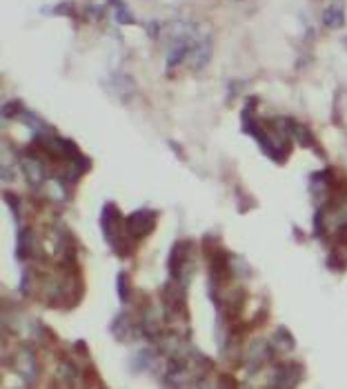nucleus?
<instances>
[{
  "label": "nucleus",
  "mask_w": 347,
  "mask_h": 389,
  "mask_svg": "<svg viewBox=\"0 0 347 389\" xmlns=\"http://www.w3.org/2000/svg\"><path fill=\"white\" fill-rule=\"evenodd\" d=\"M272 347H274V352H278V354H287V352H294V347H296V338H294L292 332L285 327V325H281V327L274 332Z\"/></svg>",
  "instance_id": "nucleus-18"
},
{
  "label": "nucleus",
  "mask_w": 347,
  "mask_h": 389,
  "mask_svg": "<svg viewBox=\"0 0 347 389\" xmlns=\"http://www.w3.org/2000/svg\"><path fill=\"white\" fill-rule=\"evenodd\" d=\"M212 51H214V40H212V34L205 29H201V34L196 38V45L192 47L187 56V67L194 69V71H201L203 67H207V62L212 60Z\"/></svg>",
  "instance_id": "nucleus-9"
},
{
  "label": "nucleus",
  "mask_w": 347,
  "mask_h": 389,
  "mask_svg": "<svg viewBox=\"0 0 347 389\" xmlns=\"http://www.w3.org/2000/svg\"><path fill=\"white\" fill-rule=\"evenodd\" d=\"M43 14H51V16H67V18H78V9L76 3H71V0H62L56 7H43L40 9Z\"/></svg>",
  "instance_id": "nucleus-20"
},
{
  "label": "nucleus",
  "mask_w": 347,
  "mask_h": 389,
  "mask_svg": "<svg viewBox=\"0 0 347 389\" xmlns=\"http://www.w3.org/2000/svg\"><path fill=\"white\" fill-rule=\"evenodd\" d=\"M105 87L116 93L121 100H130L136 93V82L130 73H112V78L105 80Z\"/></svg>",
  "instance_id": "nucleus-14"
},
{
  "label": "nucleus",
  "mask_w": 347,
  "mask_h": 389,
  "mask_svg": "<svg viewBox=\"0 0 347 389\" xmlns=\"http://www.w3.org/2000/svg\"><path fill=\"white\" fill-rule=\"evenodd\" d=\"M25 109V105L20 100H12V102H5L3 105V120H9V118H18V114Z\"/></svg>",
  "instance_id": "nucleus-23"
},
{
  "label": "nucleus",
  "mask_w": 347,
  "mask_h": 389,
  "mask_svg": "<svg viewBox=\"0 0 347 389\" xmlns=\"http://www.w3.org/2000/svg\"><path fill=\"white\" fill-rule=\"evenodd\" d=\"M143 27H145L147 36H150V38H159L161 36V20H147Z\"/></svg>",
  "instance_id": "nucleus-24"
},
{
  "label": "nucleus",
  "mask_w": 347,
  "mask_h": 389,
  "mask_svg": "<svg viewBox=\"0 0 347 389\" xmlns=\"http://www.w3.org/2000/svg\"><path fill=\"white\" fill-rule=\"evenodd\" d=\"M305 376V367L296 361H285V363H278L274 374H272V381L269 387H278V389H292L301 385Z\"/></svg>",
  "instance_id": "nucleus-8"
},
{
  "label": "nucleus",
  "mask_w": 347,
  "mask_h": 389,
  "mask_svg": "<svg viewBox=\"0 0 347 389\" xmlns=\"http://www.w3.org/2000/svg\"><path fill=\"white\" fill-rule=\"evenodd\" d=\"M161 305L165 309L167 320H176V318L187 320V287L170 278L161 289Z\"/></svg>",
  "instance_id": "nucleus-2"
},
{
  "label": "nucleus",
  "mask_w": 347,
  "mask_h": 389,
  "mask_svg": "<svg viewBox=\"0 0 347 389\" xmlns=\"http://www.w3.org/2000/svg\"><path fill=\"white\" fill-rule=\"evenodd\" d=\"M109 332L114 334V338L121 341V343H130L132 338H136V336H143L141 320L134 318L130 311H121L118 316L114 318Z\"/></svg>",
  "instance_id": "nucleus-12"
},
{
  "label": "nucleus",
  "mask_w": 347,
  "mask_h": 389,
  "mask_svg": "<svg viewBox=\"0 0 347 389\" xmlns=\"http://www.w3.org/2000/svg\"><path fill=\"white\" fill-rule=\"evenodd\" d=\"M218 385H220V387H238V383H236V381H231V376H229V374H223V376H220Z\"/></svg>",
  "instance_id": "nucleus-25"
},
{
  "label": "nucleus",
  "mask_w": 347,
  "mask_h": 389,
  "mask_svg": "<svg viewBox=\"0 0 347 389\" xmlns=\"http://www.w3.org/2000/svg\"><path fill=\"white\" fill-rule=\"evenodd\" d=\"M3 198H5L9 212H12V216H14V223H16V227H18V225H20V216H23V203H20V198H18L16 194L7 192V189L3 192Z\"/></svg>",
  "instance_id": "nucleus-22"
},
{
  "label": "nucleus",
  "mask_w": 347,
  "mask_h": 389,
  "mask_svg": "<svg viewBox=\"0 0 347 389\" xmlns=\"http://www.w3.org/2000/svg\"><path fill=\"white\" fill-rule=\"evenodd\" d=\"M130 370L134 374H163V361L159 350H139L130 361Z\"/></svg>",
  "instance_id": "nucleus-11"
},
{
  "label": "nucleus",
  "mask_w": 347,
  "mask_h": 389,
  "mask_svg": "<svg viewBox=\"0 0 347 389\" xmlns=\"http://www.w3.org/2000/svg\"><path fill=\"white\" fill-rule=\"evenodd\" d=\"M12 370L23 378L27 385H34L38 372H40V365L36 359V352L31 350V347H18L14 352V361H12Z\"/></svg>",
  "instance_id": "nucleus-7"
},
{
  "label": "nucleus",
  "mask_w": 347,
  "mask_h": 389,
  "mask_svg": "<svg viewBox=\"0 0 347 389\" xmlns=\"http://www.w3.org/2000/svg\"><path fill=\"white\" fill-rule=\"evenodd\" d=\"M194 243L192 240H176L170 249V256H167V271H170V278L178 280L181 285L189 287V282L194 278L196 271V258H194Z\"/></svg>",
  "instance_id": "nucleus-1"
},
{
  "label": "nucleus",
  "mask_w": 347,
  "mask_h": 389,
  "mask_svg": "<svg viewBox=\"0 0 347 389\" xmlns=\"http://www.w3.org/2000/svg\"><path fill=\"white\" fill-rule=\"evenodd\" d=\"M98 223H100V231H103L105 243H107L109 247H112L121 236L127 234V229H125V218H123V214H121V209H118V205L112 203V201H107V203L103 205Z\"/></svg>",
  "instance_id": "nucleus-4"
},
{
  "label": "nucleus",
  "mask_w": 347,
  "mask_h": 389,
  "mask_svg": "<svg viewBox=\"0 0 347 389\" xmlns=\"http://www.w3.org/2000/svg\"><path fill=\"white\" fill-rule=\"evenodd\" d=\"M328 267H330V271H336V274H343L347 269V245L345 243H332L330 256H328Z\"/></svg>",
  "instance_id": "nucleus-17"
},
{
  "label": "nucleus",
  "mask_w": 347,
  "mask_h": 389,
  "mask_svg": "<svg viewBox=\"0 0 347 389\" xmlns=\"http://www.w3.org/2000/svg\"><path fill=\"white\" fill-rule=\"evenodd\" d=\"M156 220H159V212H154L150 207L134 209L130 216H125V229L134 240H143L156 229Z\"/></svg>",
  "instance_id": "nucleus-5"
},
{
  "label": "nucleus",
  "mask_w": 347,
  "mask_h": 389,
  "mask_svg": "<svg viewBox=\"0 0 347 389\" xmlns=\"http://www.w3.org/2000/svg\"><path fill=\"white\" fill-rule=\"evenodd\" d=\"M332 174H334V170H330V167H325V170L314 172V174L310 176V192H312V196L317 198V201H321V203L328 201V196H330Z\"/></svg>",
  "instance_id": "nucleus-15"
},
{
  "label": "nucleus",
  "mask_w": 347,
  "mask_h": 389,
  "mask_svg": "<svg viewBox=\"0 0 347 389\" xmlns=\"http://www.w3.org/2000/svg\"><path fill=\"white\" fill-rule=\"evenodd\" d=\"M274 347H272L269 341L265 338H254L249 345H247V350H245V356H243V365H245V372L247 374H258L263 367H265L269 361H272V356H274Z\"/></svg>",
  "instance_id": "nucleus-6"
},
{
  "label": "nucleus",
  "mask_w": 347,
  "mask_h": 389,
  "mask_svg": "<svg viewBox=\"0 0 347 389\" xmlns=\"http://www.w3.org/2000/svg\"><path fill=\"white\" fill-rule=\"evenodd\" d=\"M109 7H114V16L118 20V25H134L136 18L130 12V7L123 3V0H109Z\"/></svg>",
  "instance_id": "nucleus-21"
},
{
  "label": "nucleus",
  "mask_w": 347,
  "mask_h": 389,
  "mask_svg": "<svg viewBox=\"0 0 347 389\" xmlns=\"http://www.w3.org/2000/svg\"><path fill=\"white\" fill-rule=\"evenodd\" d=\"M323 27L328 29H341L345 27V3L343 0H332V3L323 9Z\"/></svg>",
  "instance_id": "nucleus-16"
},
{
  "label": "nucleus",
  "mask_w": 347,
  "mask_h": 389,
  "mask_svg": "<svg viewBox=\"0 0 347 389\" xmlns=\"http://www.w3.org/2000/svg\"><path fill=\"white\" fill-rule=\"evenodd\" d=\"M18 165H20V172H23L27 187L38 192L40 187L47 185V167H45V156L40 154L36 147H31V150L23 152L18 156Z\"/></svg>",
  "instance_id": "nucleus-3"
},
{
  "label": "nucleus",
  "mask_w": 347,
  "mask_h": 389,
  "mask_svg": "<svg viewBox=\"0 0 347 389\" xmlns=\"http://www.w3.org/2000/svg\"><path fill=\"white\" fill-rule=\"evenodd\" d=\"M18 234H16V260L25 262V260H43V256L38 254V243H36V234L31 227L18 225Z\"/></svg>",
  "instance_id": "nucleus-10"
},
{
  "label": "nucleus",
  "mask_w": 347,
  "mask_h": 389,
  "mask_svg": "<svg viewBox=\"0 0 347 389\" xmlns=\"http://www.w3.org/2000/svg\"><path fill=\"white\" fill-rule=\"evenodd\" d=\"M290 134H292V141L296 145L305 147V150H314L321 156V159H325V152L319 147L317 136L312 134V129L308 127V125L299 123L296 118H290Z\"/></svg>",
  "instance_id": "nucleus-13"
},
{
  "label": "nucleus",
  "mask_w": 347,
  "mask_h": 389,
  "mask_svg": "<svg viewBox=\"0 0 347 389\" xmlns=\"http://www.w3.org/2000/svg\"><path fill=\"white\" fill-rule=\"evenodd\" d=\"M116 293H118L121 305H127L132 298V278L125 269H121L118 274H116Z\"/></svg>",
  "instance_id": "nucleus-19"
}]
</instances>
